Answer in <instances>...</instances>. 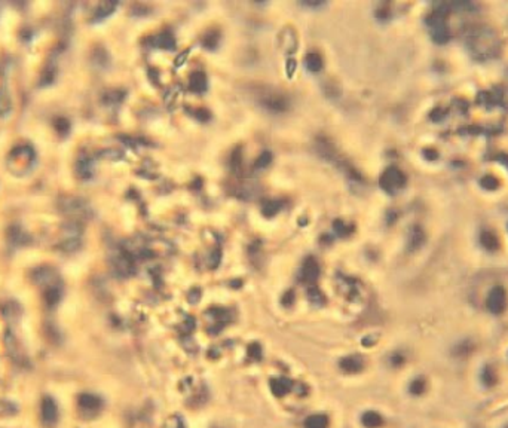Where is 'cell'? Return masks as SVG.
I'll return each mask as SVG.
<instances>
[{"instance_id":"cell-6","label":"cell","mask_w":508,"mask_h":428,"mask_svg":"<svg viewBox=\"0 0 508 428\" xmlns=\"http://www.w3.org/2000/svg\"><path fill=\"white\" fill-rule=\"evenodd\" d=\"M208 317H209V321H208V330L215 333L218 330H221L223 325H226V322L229 321V314L223 310H211L208 313Z\"/></svg>"},{"instance_id":"cell-11","label":"cell","mask_w":508,"mask_h":428,"mask_svg":"<svg viewBox=\"0 0 508 428\" xmlns=\"http://www.w3.org/2000/svg\"><path fill=\"white\" fill-rule=\"evenodd\" d=\"M114 266H116V271L120 274V275H129L134 272V263L131 260L129 256L126 254H120L116 262H114Z\"/></svg>"},{"instance_id":"cell-4","label":"cell","mask_w":508,"mask_h":428,"mask_svg":"<svg viewBox=\"0 0 508 428\" xmlns=\"http://www.w3.org/2000/svg\"><path fill=\"white\" fill-rule=\"evenodd\" d=\"M507 293L503 287H494L488 296V310L494 314H501L507 308Z\"/></svg>"},{"instance_id":"cell-9","label":"cell","mask_w":508,"mask_h":428,"mask_svg":"<svg viewBox=\"0 0 508 428\" xmlns=\"http://www.w3.org/2000/svg\"><path fill=\"white\" fill-rule=\"evenodd\" d=\"M79 406H81V409H84L85 412L96 414V412L102 408V400H100L97 396L84 394V396H81V399H79Z\"/></svg>"},{"instance_id":"cell-15","label":"cell","mask_w":508,"mask_h":428,"mask_svg":"<svg viewBox=\"0 0 508 428\" xmlns=\"http://www.w3.org/2000/svg\"><path fill=\"white\" fill-rule=\"evenodd\" d=\"M328 421L325 415H310L305 421V428H327Z\"/></svg>"},{"instance_id":"cell-22","label":"cell","mask_w":508,"mask_h":428,"mask_svg":"<svg viewBox=\"0 0 508 428\" xmlns=\"http://www.w3.org/2000/svg\"><path fill=\"white\" fill-rule=\"evenodd\" d=\"M482 185H483L485 188H488V189H494V188L498 186V182H497L494 177H485L483 182H482Z\"/></svg>"},{"instance_id":"cell-3","label":"cell","mask_w":508,"mask_h":428,"mask_svg":"<svg viewBox=\"0 0 508 428\" xmlns=\"http://www.w3.org/2000/svg\"><path fill=\"white\" fill-rule=\"evenodd\" d=\"M381 188L388 194H397L406 185V176L396 167H390L381 176Z\"/></svg>"},{"instance_id":"cell-14","label":"cell","mask_w":508,"mask_h":428,"mask_svg":"<svg viewBox=\"0 0 508 428\" xmlns=\"http://www.w3.org/2000/svg\"><path fill=\"white\" fill-rule=\"evenodd\" d=\"M305 66L310 73H318L322 69V60L316 52H310L305 57Z\"/></svg>"},{"instance_id":"cell-12","label":"cell","mask_w":508,"mask_h":428,"mask_svg":"<svg viewBox=\"0 0 508 428\" xmlns=\"http://www.w3.org/2000/svg\"><path fill=\"white\" fill-rule=\"evenodd\" d=\"M361 423H363L364 427L378 428L384 424V420H382V417H381L378 412L369 411V412H366V414L361 417Z\"/></svg>"},{"instance_id":"cell-2","label":"cell","mask_w":508,"mask_h":428,"mask_svg":"<svg viewBox=\"0 0 508 428\" xmlns=\"http://www.w3.org/2000/svg\"><path fill=\"white\" fill-rule=\"evenodd\" d=\"M256 102L269 111H286L290 107L289 97L277 88L272 87H256L254 88Z\"/></svg>"},{"instance_id":"cell-21","label":"cell","mask_w":508,"mask_h":428,"mask_svg":"<svg viewBox=\"0 0 508 428\" xmlns=\"http://www.w3.org/2000/svg\"><path fill=\"white\" fill-rule=\"evenodd\" d=\"M167 428H185V424L182 423L180 418L177 417H171L168 421H167Z\"/></svg>"},{"instance_id":"cell-18","label":"cell","mask_w":508,"mask_h":428,"mask_svg":"<svg viewBox=\"0 0 508 428\" xmlns=\"http://www.w3.org/2000/svg\"><path fill=\"white\" fill-rule=\"evenodd\" d=\"M425 388H426V382H425V379H422V378H416V379H413L411 384H410V393L414 394V396L422 394V393L425 391Z\"/></svg>"},{"instance_id":"cell-10","label":"cell","mask_w":508,"mask_h":428,"mask_svg":"<svg viewBox=\"0 0 508 428\" xmlns=\"http://www.w3.org/2000/svg\"><path fill=\"white\" fill-rule=\"evenodd\" d=\"M271 390L278 397L286 396L292 390V381L287 379V378H275V379L271 381Z\"/></svg>"},{"instance_id":"cell-20","label":"cell","mask_w":508,"mask_h":428,"mask_svg":"<svg viewBox=\"0 0 508 428\" xmlns=\"http://www.w3.org/2000/svg\"><path fill=\"white\" fill-rule=\"evenodd\" d=\"M271 159H272L271 153H269V152H263V153L260 155V158L256 161V167H257V168H263V167H266V165L271 162Z\"/></svg>"},{"instance_id":"cell-8","label":"cell","mask_w":508,"mask_h":428,"mask_svg":"<svg viewBox=\"0 0 508 428\" xmlns=\"http://www.w3.org/2000/svg\"><path fill=\"white\" fill-rule=\"evenodd\" d=\"M57 406L51 399H45L42 402V420L46 426H54L57 423Z\"/></svg>"},{"instance_id":"cell-7","label":"cell","mask_w":508,"mask_h":428,"mask_svg":"<svg viewBox=\"0 0 508 428\" xmlns=\"http://www.w3.org/2000/svg\"><path fill=\"white\" fill-rule=\"evenodd\" d=\"M339 366L345 373H358L363 369L364 361L360 355H346L340 360Z\"/></svg>"},{"instance_id":"cell-16","label":"cell","mask_w":508,"mask_h":428,"mask_svg":"<svg viewBox=\"0 0 508 428\" xmlns=\"http://www.w3.org/2000/svg\"><path fill=\"white\" fill-rule=\"evenodd\" d=\"M482 242H483V245H485L488 250H491V251L497 250L498 245H500L498 238H497L492 232H489V230L483 232V235H482Z\"/></svg>"},{"instance_id":"cell-1","label":"cell","mask_w":508,"mask_h":428,"mask_svg":"<svg viewBox=\"0 0 508 428\" xmlns=\"http://www.w3.org/2000/svg\"><path fill=\"white\" fill-rule=\"evenodd\" d=\"M470 48L477 58L486 60L498 54L500 40L497 33L489 27H477L470 36Z\"/></svg>"},{"instance_id":"cell-5","label":"cell","mask_w":508,"mask_h":428,"mask_svg":"<svg viewBox=\"0 0 508 428\" xmlns=\"http://www.w3.org/2000/svg\"><path fill=\"white\" fill-rule=\"evenodd\" d=\"M318 275H319V268H318L316 260L312 259V257H307L302 265V269H301V280L307 286L313 287Z\"/></svg>"},{"instance_id":"cell-17","label":"cell","mask_w":508,"mask_h":428,"mask_svg":"<svg viewBox=\"0 0 508 428\" xmlns=\"http://www.w3.org/2000/svg\"><path fill=\"white\" fill-rule=\"evenodd\" d=\"M156 45L164 48V49H171V48H174L176 42H174V37L170 33H162L156 37Z\"/></svg>"},{"instance_id":"cell-13","label":"cell","mask_w":508,"mask_h":428,"mask_svg":"<svg viewBox=\"0 0 508 428\" xmlns=\"http://www.w3.org/2000/svg\"><path fill=\"white\" fill-rule=\"evenodd\" d=\"M191 88L195 93H203L206 90V76L203 72H195L191 75Z\"/></svg>"},{"instance_id":"cell-19","label":"cell","mask_w":508,"mask_h":428,"mask_svg":"<svg viewBox=\"0 0 508 428\" xmlns=\"http://www.w3.org/2000/svg\"><path fill=\"white\" fill-rule=\"evenodd\" d=\"M482 379H483V384L488 385V387L495 385V382H497V375H495L494 369L485 367V369H483V373H482Z\"/></svg>"}]
</instances>
